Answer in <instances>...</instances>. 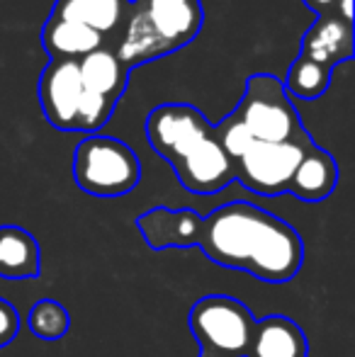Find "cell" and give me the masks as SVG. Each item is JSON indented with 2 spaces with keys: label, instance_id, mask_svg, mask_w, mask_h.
Listing matches in <instances>:
<instances>
[{
  "label": "cell",
  "instance_id": "obj_10",
  "mask_svg": "<svg viewBox=\"0 0 355 357\" xmlns=\"http://www.w3.org/2000/svg\"><path fill=\"white\" fill-rule=\"evenodd\" d=\"M302 56L326 68L353 59V24L333 13L319 15L302 39Z\"/></svg>",
  "mask_w": 355,
  "mask_h": 357
},
{
  "label": "cell",
  "instance_id": "obj_20",
  "mask_svg": "<svg viewBox=\"0 0 355 357\" xmlns=\"http://www.w3.org/2000/svg\"><path fill=\"white\" fill-rule=\"evenodd\" d=\"M20 326H22V321H20L17 309L8 299H0V348H5L17 338Z\"/></svg>",
  "mask_w": 355,
  "mask_h": 357
},
{
  "label": "cell",
  "instance_id": "obj_1",
  "mask_svg": "<svg viewBox=\"0 0 355 357\" xmlns=\"http://www.w3.org/2000/svg\"><path fill=\"white\" fill-rule=\"evenodd\" d=\"M212 263L285 284L302 270V236L275 214L248 202H229L202 216L199 245Z\"/></svg>",
  "mask_w": 355,
  "mask_h": 357
},
{
  "label": "cell",
  "instance_id": "obj_8",
  "mask_svg": "<svg viewBox=\"0 0 355 357\" xmlns=\"http://www.w3.org/2000/svg\"><path fill=\"white\" fill-rule=\"evenodd\" d=\"M83 83L78 61L54 59L39 78V105L47 122L59 132H76L78 105H81Z\"/></svg>",
  "mask_w": 355,
  "mask_h": 357
},
{
  "label": "cell",
  "instance_id": "obj_16",
  "mask_svg": "<svg viewBox=\"0 0 355 357\" xmlns=\"http://www.w3.org/2000/svg\"><path fill=\"white\" fill-rule=\"evenodd\" d=\"M103 39L98 32L83 27L78 22H68V20L49 17L42 29V44L44 52L54 59H73L81 61L95 49H103Z\"/></svg>",
  "mask_w": 355,
  "mask_h": 357
},
{
  "label": "cell",
  "instance_id": "obj_11",
  "mask_svg": "<svg viewBox=\"0 0 355 357\" xmlns=\"http://www.w3.org/2000/svg\"><path fill=\"white\" fill-rule=\"evenodd\" d=\"M309 343L304 331L287 316L256 319L246 357H307Z\"/></svg>",
  "mask_w": 355,
  "mask_h": 357
},
{
  "label": "cell",
  "instance_id": "obj_5",
  "mask_svg": "<svg viewBox=\"0 0 355 357\" xmlns=\"http://www.w3.org/2000/svg\"><path fill=\"white\" fill-rule=\"evenodd\" d=\"M197 357H246L256 316L243 301L227 294L199 296L188 316Z\"/></svg>",
  "mask_w": 355,
  "mask_h": 357
},
{
  "label": "cell",
  "instance_id": "obj_18",
  "mask_svg": "<svg viewBox=\"0 0 355 357\" xmlns=\"http://www.w3.org/2000/svg\"><path fill=\"white\" fill-rule=\"evenodd\" d=\"M27 326L39 340H61L71 328V314L54 299H39L29 309Z\"/></svg>",
  "mask_w": 355,
  "mask_h": 357
},
{
  "label": "cell",
  "instance_id": "obj_17",
  "mask_svg": "<svg viewBox=\"0 0 355 357\" xmlns=\"http://www.w3.org/2000/svg\"><path fill=\"white\" fill-rule=\"evenodd\" d=\"M331 71L333 68H326V66H322V63L312 61V59L299 54L292 61V66H289L282 88H285V93H292L302 100H317L328 90Z\"/></svg>",
  "mask_w": 355,
  "mask_h": 357
},
{
  "label": "cell",
  "instance_id": "obj_9",
  "mask_svg": "<svg viewBox=\"0 0 355 357\" xmlns=\"http://www.w3.org/2000/svg\"><path fill=\"white\" fill-rule=\"evenodd\" d=\"M137 229L151 250L197 248L202 234V216L195 209L153 207L137 216Z\"/></svg>",
  "mask_w": 355,
  "mask_h": 357
},
{
  "label": "cell",
  "instance_id": "obj_15",
  "mask_svg": "<svg viewBox=\"0 0 355 357\" xmlns=\"http://www.w3.org/2000/svg\"><path fill=\"white\" fill-rule=\"evenodd\" d=\"M127 15V0H56L52 17L78 22L83 27L107 37L122 24Z\"/></svg>",
  "mask_w": 355,
  "mask_h": 357
},
{
  "label": "cell",
  "instance_id": "obj_21",
  "mask_svg": "<svg viewBox=\"0 0 355 357\" xmlns=\"http://www.w3.org/2000/svg\"><path fill=\"white\" fill-rule=\"evenodd\" d=\"M333 15L343 20V22H351L353 24V0H336L331 8Z\"/></svg>",
  "mask_w": 355,
  "mask_h": 357
},
{
  "label": "cell",
  "instance_id": "obj_6",
  "mask_svg": "<svg viewBox=\"0 0 355 357\" xmlns=\"http://www.w3.org/2000/svg\"><path fill=\"white\" fill-rule=\"evenodd\" d=\"M234 114L246 127L253 142L282 144L309 137L299 122L297 109L292 107L287 93H285L282 83L266 73L248 78L243 98L234 109Z\"/></svg>",
  "mask_w": 355,
  "mask_h": 357
},
{
  "label": "cell",
  "instance_id": "obj_3",
  "mask_svg": "<svg viewBox=\"0 0 355 357\" xmlns=\"http://www.w3.org/2000/svg\"><path fill=\"white\" fill-rule=\"evenodd\" d=\"M202 27L199 0H142L114 54L127 68L166 56L195 39Z\"/></svg>",
  "mask_w": 355,
  "mask_h": 357
},
{
  "label": "cell",
  "instance_id": "obj_4",
  "mask_svg": "<svg viewBox=\"0 0 355 357\" xmlns=\"http://www.w3.org/2000/svg\"><path fill=\"white\" fill-rule=\"evenodd\" d=\"M73 180L93 197H122L142 180V163L119 139L90 134L76 146Z\"/></svg>",
  "mask_w": 355,
  "mask_h": 357
},
{
  "label": "cell",
  "instance_id": "obj_13",
  "mask_svg": "<svg viewBox=\"0 0 355 357\" xmlns=\"http://www.w3.org/2000/svg\"><path fill=\"white\" fill-rule=\"evenodd\" d=\"M42 270V250L27 229L15 224L0 226V278L37 280Z\"/></svg>",
  "mask_w": 355,
  "mask_h": 357
},
{
  "label": "cell",
  "instance_id": "obj_19",
  "mask_svg": "<svg viewBox=\"0 0 355 357\" xmlns=\"http://www.w3.org/2000/svg\"><path fill=\"white\" fill-rule=\"evenodd\" d=\"M214 134H217L219 144H222L224 153L229 155L232 160H239L243 153L248 151V146L253 144L251 134L246 132L241 122L236 119V114H229L219 127H214Z\"/></svg>",
  "mask_w": 355,
  "mask_h": 357
},
{
  "label": "cell",
  "instance_id": "obj_14",
  "mask_svg": "<svg viewBox=\"0 0 355 357\" xmlns=\"http://www.w3.org/2000/svg\"><path fill=\"white\" fill-rule=\"evenodd\" d=\"M78 71H81L83 90L100 95L112 105H117V100L122 98L124 88H127L129 68L119 61L117 54L105 47L83 56L78 61Z\"/></svg>",
  "mask_w": 355,
  "mask_h": 357
},
{
  "label": "cell",
  "instance_id": "obj_7",
  "mask_svg": "<svg viewBox=\"0 0 355 357\" xmlns=\"http://www.w3.org/2000/svg\"><path fill=\"white\" fill-rule=\"evenodd\" d=\"M312 144L314 142L309 137L282 144L253 142L241 158L234 160L236 180L246 190L256 195H266V197L287 192L294 170Z\"/></svg>",
  "mask_w": 355,
  "mask_h": 357
},
{
  "label": "cell",
  "instance_id": "obj_2",
  "mask_svg": "<svg viewBox=\"0 0 355 357\" xmlns=\"http://www.w3.org/2000/svg\"><path fill=\"white\" fill-rule=\"evenodd\" d=\"M146 137L188 192L217 195L236 180L234 160L224 153L214 127L192 105L153 107L146 119Z\"/></svg>",
  "mask_w": 355,
  "mask_h": 357
},
{
  "label": "cell",
  "instance_id": "obj_12",
  "mask_svg": "<svg viewBox=\"0 0 355 357\" xmlns=\"http://www.w3.org/2000/svg\"><path fill=\"white\" fill-rule=\"evenodd\" d=\"M338 185V165L328 151L312 144L292 175L289 190L302 202H324Z\"/></svg>",
  "mask_w": 355,
  "mask_h": 357
},
{
  "label": "cell",
  "instance_id": "obj_22",
  "mask_svg": "<svg viewBox=\"0 0 355 357\" xmlns=\"http://www.w3.org/2000/svg\"><path fill=\"white\" fill-rule=\"evenodd\" d=\"M304 3H307L317 15H324V13H331V8H333L336 0H304Z\"/></svg>",
  "mask_w": 355,
  "mask_h": 357
}]
</instances>
